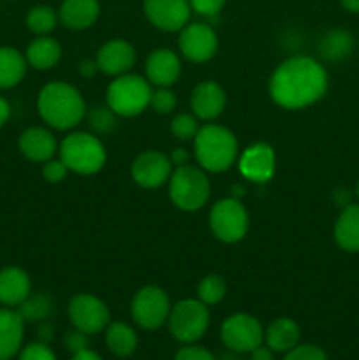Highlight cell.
<instances>
[{
  "label": "cell",
  "mask_w": 359,
  "mask_h": 360,
  "mask_svg": "<svg viewBox=\"0 0 359 360\" xmlns=\"http://www.w3.org/2000/svg\"><path fill=\"white\" fill-rule=\"evenodd\" d=\"M327 72L312 56H292L275 69L270 95L280 108L303 109L327 91Z\"/></svg>",
  "instance_id": "6da1fadb"
},
{
  "label": "cell",
  "mask_w": 359,
  "mask_h": 360,
  "mask_svg": "<svg viewBox=\"0 0 359 360\" xmlns=\"http://www.w3.org/2000/svg\"><path fill=\"white\" fill-rule=\"evenodd\" d=\"M37 111L49 127L56 130H69L84 118L87 104L83 95L73 84L53 81L39 91Z\"/></svg>",
  "instance_id": "7a4b0ae2"
},
{
  "label": "cell",
  "mask_w": 359,
  "mask_h": 360,
  "mask_svg": "<svg viewBox=\"0 0 359 360\" xmlns=\"http://www.w3.org/2000/svg\"><path fill=\"white\" fill-rule=\"evenodd\" d=\"M194 153L204 171L224 172L231 169L238 158V141L225 127L208 123L201 127L194 137Z\"/></svg>",
  "instance_id": "3957f363"
},
{
  "label": "cell",
  "mask_w": 359,
  "mask_h": 360,
  "mask_svg": "<svg viewBox=\"0 0 359 360\" xmlns=\"http://www.w3.org/2000/svg\"><path fill=\"white\" fill-rule=\"evenodd\" d=\"M60 160L77 174L90 176L106 164V148L95 134L74 132L60 143Z\"/></svg>",
  "instance_id": "277c9868"
},
{
  "label": "cell",
  "mask_w": 359,
  "mask_h": 360,
  "mask_svg": "<svg viewBox=\"0 0 359 360\" xmlns=\"http://www.w3.org/2000/svg\"><path fill=\"white\" fill-rule=\"evenodd\" d=\"M211 185L203 169L194 165H180L169 178V197L172 204L183 211H197L208 202Z\"/></svg>",
  "instance_id": "5b68a950"
},
{
  "label": "cell",
  "mask_w": 359,
  "mask_h": 360,
  "mask_svg": "<svg viewBox=\"0 0 359 360\" xmlns=\"http://www.w3.org/2000/svg\"><path fill=\"white\" fill-rule=\"evenodd\" d=\"M151 84L136 74H122L116 77L106 91L108 105L123 118L141 115L150 105Z\"/></svg>",
  "instance_id": "8992f818"
},
{
  "label": "cell",
  "mask_w": 359,
  "mask_h": 360,
  "mask_svg": "<svg viewBox=\"0 0 359 360\" xmlns=\"http://www.w3.org/2000/svg\"><path fill=\"white\" fill-rule=\"evenodd\" d=\"M168 323L176 341L183 345L196 343L208 330L210 311H208V306L199 299H185L172 306Z\"/></svg>",
  "instance_id": "52a82bcc"
},
{
  "label": "cell",
  "mask_w": 359,
  "mask_h": 360,
  "mask_svg": "<svg viewBox=\"0 0 359 360\" xmlns=\"http://www.w3.org/2000/svg\"><path fill=\"white\" fill-rule=\"evenodd\" d=\"M248 213L236 197L222 199L211 207L210 227L217 239L224 243H238L248 232Z\"/></svg>",
  "instance_id": "ba28073f"
},
{
  "label": "cell",
  "mask_w": 359,
  "mask_h": 360,
  "mask_svg": "<svg viewBox=\"0 0 359 360\" xmlns=\"http://www.w3.org/2000/svg\"><path fill=\"white\" fill-rule=\"evenodd\" d=\"M134 322L146 330H155L164 326L171 313V302L160 287L148 285L143 287L130 304Z\"/></svg>",
  "instance_id": "9c48e42d"
},
{
  "label": "cell",
  "mask_w": 359,
  "mask_h": 360,
  "mask_svg": "<svg viewBox=\"0 0 359 360\" xmlns=\"http://www.w3.org/2000/svg\"><path fill=\"white\" fill-rule=\"evenodd\" d=\"M220 338L229 350L236 354H250L264 341V329L256 316L236 313L225 319L220 327Z\"/></svg>",
  "instance_id": "30bf717a"
},
{
  "label": "cell",
  "mask_w": 359,
  "mask_h": 360,
  "mask_svg": "<svg viewBox=\"0 0 359 360\" xmlns=\"http://www.w3.org/2000/svg\"><path fill=\"white\" fill-rule=\"evenodd\" d=\"M69 319L76 329L95 334L109 326V309L92 294H77L69 302Z\"/></svg>",
  "instance_id": "8fae6325"
},
{
  "label": "cell",
  "mask_w": 359,
  "mask_h": 360,
  "mask_svg": "<svg viewBox=\"0 0 359 360\" xmlns=\"http://www.w3.org/2000/svg\"><path fill=\"white\" fill-rule=\"evenodd\" d=\"M180 51L187 60L196 63L208 62L218 49V37L213 27L208 23H190L180 34Z\"/></svg>",
  "instance_id": "7c38bea8"
},
{
  "label": "cell",
  "mask_w": 359,
  "mask_h": 360,
  "mask_svg": "<svg viewBox=\"0 0 359 360\" xmlns=\"http://www.w3.org/2000/svg\"><path fill=\"white\" fill-rule=\"evenodd\" d=\"M130 172L134 181L143 188H158L171 178L172 164L160 151L148 150L134 158Z\"/></svg>",
  "instance_id": "4fadbf2b"
},
{
  "label": "cell",
  "mask_w": 359,
  "mask_h": 360,
  "mask_svg": "<svg viewBox=\"0 0 359 360\" xmlns=\"http://www.w3.org/2000/svg\"><path fill=\"white\" fill-rule=\"evenodd\" d=\"M189 0H144V14L151 25L164 32H178L189 23Z\"/></svg>",
  "instance_id": "5bb4252c"
},
{
  "label": "cell",
  "mask_w": 359,
  "mask_h": 360,
  "mask_svg": "<svg viewBox=\"0 0 359 360\" xmlns=\"http://www.w3.org/2000/svg\"><path fill=\"white\" fill-rule=\"evenodd\" d=\"M238 165L239 172L246 179L256 183H266L273 178L277 158H275V151L270 144L256 143L239 155Z\"/></svg>",
  "instance_id": "9a60e30c"
},
{
  "label": "cell",
  "mask_w": 359,
  "mask_h": 360,
  "mask_svg": "<svg viewBox=\"0 0 359 360\" xmlns=\"http://www.w3.org/2000/svg\"><path fill=\"white\" fill-rule=\"evenodd\" d=\"M225 102H227V97H225L224 88L215 81H203L194 88L190 95L192 115L197 120H206V122L218 118L224 112Z\"/></svg>",
  "instance_id": "2e32d148"
},
{
  "label": "cell",
  "mask_w": 359,
  "mask_h": 360,
  "mask_svg": "<svg viewBox=\"0 0 359 360\" xmlns=\"http://www.w3.org/2000/svg\"><path fill=\"white\" fill-rule=\"evenodd\" d=\"M95 62H97L101 72L108 74V76H122L132 69L134 62H136V51H134L132 44L123 39H113L99 49Z\"/></svg>",
  "instance_id": "e0dca14e"
},
{
  "label": "cell",
  "mask_w": 359,
  "mask_h": 360,
  "mask_svg": "<svg viewBox=\"0 0 359 360\" xmlns=\"http://www.w3.org/2000/svg\"><path fill=\"white\" fill-rule=\"evenodd\" d=\"M144 69H146V79L150 81V84L169 88L178 81L182 74V63L175 51L158 48L148 55Z\"/></svg>",
  "instance_id": "ac0fdd59"
},
{
  "label": "cell",
  "mask_w": 359,
  "mask_h": 360,
  "mask_svg": "<svg viewBox=\"0 0 359 360\" xmlns=\"http://www.w3.org/2000/svg\"><path fill=\"white\" fill-rule=\"evenodd\" d=\"M25 320L13 308H0V360H11L21 350Z\"/></svg>",
  "instance_id": "d6986e66"
},
{
  "label": "cell",
  "mask_w": 359,
  "mask_h": 360,
  "mask_svg": "<svg viewBox=\"0 0 359 360\" xmlns=\"http://www.w3.org/2000/svg\"><path fill=\"white\" fill-rule=\"evenodd\" d=\"M21 155L32 162H48L56 153V139L42 127H30L18 139Z\"/></svg>",
  "instance_id": "ffe728a7"
},
{
  "label": "cell",
  "mask_w": 359,
  "mask_h": 360,
  "mask_svg": "<svg viewBox=\"0 0 359 360\" xmlns=\"http://www.w3.org/2000/svg\"><path fill=\"white\" fill-rule=\"evenodd\" d=\"M30 292V276L23 269L14 266L0 269V304L6 308H18Z\"/></svg>",
  "instance_id": "44dd1931"
},
{
  "label": "cell",
  "mask_w": 359,
  "mask_h": 360,
  "mask_svg": "<svg viewBox=\"0 0 359 360\" xmlns=\"http://www.w3.org/2000/svg\"><path fill=\"white\" fill-rule=\"evenodd\" d=\"M101 14L99 0H63L58 18L67 28L84 30L97 21Z\"/></svg>",
  "instance_id": "7402d4cb"
},
{
  "label": "cell",
  "mask_w": 359,
  "mask_h": 360,
  "mask_svg": "<svg viewBox=\"0 0 359 360\" xmlns=\"http://www.w3.org/2000/svg\"><path fill=\"white\" fill-rule=\"evenodd\" d=\"M334 239L345 252H359V204H348L344 207L334 225Z\"/></svg>",
  "instance_id": "603a6c76"
},
{
  "label": "cell",
  "mask_w": 359,
  "mask_h": 360,
  "mask_svg": "<svg viewBox=\"0 0 359 360\" xmlns=\"http://www.w3.org/2000/svg\"><path fill=\"white\" fill-rule=\"evenodd\" d=\"M60 56H62V48L58 41L49 35H37V39H34L25 51L27 63L37 70H48L55 67Z\"/></svg>",
  "instance_id": "cb8c5ba5"
},
{
  "label": "cell",
  "mask_w": 359,
  "mask_h": 360,
  "mask_svg": "<svg viewBox=\"0 0 359 360\" xmlns=\"http://www.w3.org/2000/svg\"><path fill=\"white\" fill-rule=\"evenodd\" d=\"M27 58L11 46H0V90H9L20 84L27 74Z\"/></svg>",
  "instance_id": "d4e9b609"
},
{
  "label": "cell",
  "mask_w": 359,
  "mask_h": 360,
  "mask_svg": "<svg viewBox=\"0 0 359 360\" xmlns=\"http://www.w3.org/2000/svg\"><path fill=\"white\" fill-rule=\"evenodd\" d=\"M299 338H301L299 326L291 319L273 320L264 333L267 347L273 352H285V354L298 347Z\"/></svg>",
  "instance_id": "484cf974"
},
{
  "label": "cell",
  "mask_w": 359,
  "mask_h": 360,
  "mask_svg": "<svg viewBox=\"0 0 359 360\" xmlns=\"http://www.w3.org/2000/svg\"><path fill=\"white\" fill-rule=\"evenodd\" d=\"M355 41L352 37L351 32L341 30V28H334L329 30L322 39L319 41V53L322 58L329 60V62H340L351 56L354 51Z\"/></svg>",
  "instance_id": "4316f807"
},
{
  "label": "cell",
  "mask_w": 359,
  "mask_h": 360,
  "mask_svg": "<svg viewBox=\"0 0 359 360\" xmlns=\"http://www.w3.org/2000/svg\"><path fill=\"white\" fill-rule=\"evenodd\" d=\"M106 347L116 357H130L137 348V334L123 322H109L106 327Z\"/></svg>",
  "instance_id": "83f0119b"
},
{
  "label": "cell",
  "mask_w": 359,
  "mask_h": 360,
  "mask_svg": "<svg viewBox=\"0 0 359 360\" xmlns=\"http://www.w3.org/2000/svg\"><path fill=\"white\" fill-rule=\"evenodd\" d=\"M18 313L25 322H44L53 313V301L48 294H30L18 306Z\"/></svg>",
  "instance_id": "f1b7e54d"
},
{
  "label": "cell",
  "mask_w": 359,
  "mask_h": 360,
  "mask_svg": "<svg viewBox=\"0 0 359 360\" xmlns=\"http://www.w3.org/2000/svg\"><path fill=\"white\" fill-rule=\"evenodd\" d=\"M58 14L49 6H35L27 14V27L35 35H48L58 23Z\"/></svg>",
  "instance_id": "f546056e"
},
{
  "label": "cell",
  "mask_w": 359,
  "mask_h": 360,
  "mask_svg": "<svg viewBox=\"0 0 359 360\" xmlns=\"http://www.w3.org/2000/svg\"><path fill=\"white\" fill-rule=\"evenodd\" d=\"M197 295H199V301L204 302L206 306L218 304L225 297L224 278L218 276V274H208V276H204L201 280L199 287H197Z\"/></svg>",
  "instance_id": "4dcf8cb0"
},
{
  "label": "cell",
  "mask_w": 359,
  "mask_h": 360,
  "mask_svg": "<svg viewBox=\"0 0 359 360\" xmlns=\"http://www.w3.org/2000/svg\"><path fill=\"white\" fill-rule=\"evenodd\" d=\"M116 116L118 115L109 105H97V108L90 109V112H88V127H90L95 136L97 134H109L115 130Z\"/></svg>",
  "instance_id": "1f68e13d"
},
{
  "label": "cell",
  "mask_w": 359,
  "mask_h": 360,
  "mask_svg": "<svg viewBox=\"0 0 359 360\" xmlns=\"http://www.w3.org/2000/svg\"><path fill=\"white\" fill-rule=\"evenodd\" d=\"M171 132L176 139L187 141L192 139V137L197 136L199 132V123H197V118L194 115H178L172 118L171 122Z\"/></svg>",
  "instance_id": "d6a6232c"
},
{
  "label": "cell",
  "mask_w": 359,
  "mask_h": 360,
  "mask_svg": "<svg viewBox=\"0 0 359 360\" xmlns=\"http://www.w3.org/2000/svg\"><path fill=\"white\" fill-rule=\"evenodd\" d=\"M150 105L158 115H169L176 108V95L169 88L157 86V90L151 91Z\"/></svg>",
  "instance_id": "836d02e7"
},
{
  "label": "cell",
  "mask_w": 359,
  "mask_h": 360,
  "mask_svg": "<svg viewBox=\"0 0 359 360\" xmlns=\"http://www.w3.org/2000/svg\"><path fill=\"white\" fill-rule=\"evenodd\" d=\"M284 360H327L322 348L315 345H298L287 352Z\"/></svg>",
  "instance_id": "e575fe53"
},
{
  "label": "cell",
  "mask_w": 359,
  "mask_h": 360,
  "mask_svg": "<svg viewBox=\"0 0 359 360\" xmlns=\"http://www.w3.org/2000/svg\"><path fill=\"white\" fill-rule=\"evenodd\" d=\"M20 360H56V355L53 354L51 348L46 343H30L20 350Z\"/></svg>",
  "instance_id": "d590c367"
},
{
  "label": "cell",
  "mask_w": 359,
  "mask_h": 360,
  "mask_svg": "<svg viewBox=\"0 0 359 360\" xmlns=\"http://www.w3.org/2000/svg\"><path fill=\"white\" fill-rule=\"evenodd\" d=\"M175 360H217V359H215V355L211 354L210 350H206V348L190 343V345H185V347L180 348V350L176 352Z\"/></svg>",
  "instance_id": "8d00e7d4"
},
{
  "label": "cell",
  "mask_w": 359,
  "mask_h": 360,
  "mask_svg": "<svg viewBox=\"0 0 359 360\" xmlns=\"http://www.w3.org/2000/svg\"><path fill=\"white\" fill-rule=\"evenodd\" d=\"M67 165L63 164L62 160H55V158H51V160L44 162V167H42V176H44L46 181L49 183H60L63 178L67 176Z\"/></svg>",
  "instance_id": "74e56055"
},
{
  "label": "cell",
  "mask_w": 359,
  "mask_h": 360,
  "mask_svg": "<svg viewBox=\"0 0 359 360\" xmlns=\"http://www.w3.org/2000/svg\"><path fill=\"white\" fill-rule=\"evenodd\" d=\"M189 2L190 7H192L196 13L208 18H217V14L220 13L222 7L225 6V0H189Z\"/></svg>",
  "instance_id": "f35d334b"
},
{
  "label": "cell",
  "mask_w": 359,
  "mask_h": 360,
  "mask_svg": "<svg viewBox=\"0 0 359 360\" xmlns=\"http://www.w3.org/2000/svg\"><path fill=\"white\" fill-rule=\"evenodd\" d=\"M63 345H65V348H69L73 354H77V352L81 350H87L88 334L74 327V330H69V333L65 334V338H63Z\"/></svg>",
  "instance_id": "ab89813d"
},
{
  "label": "cell",
  "mask_w": 359,
  "mask_h": 360,
  "mask_svg": "<svg viewBox=\"0 0 359 360\" xmlns=\"http://www.w3.org/2000/svg\"><path fill=\"white\" fill-rule=\"evenodd\" d=\"M77 70H80V74L83 77H87V79H92V77L97 74L99 70V65L95 60H83V62L77 65Z\"/></svg>",
  "instance_id": "60d3db41"
},
{
  "label": "cell",
  "mask_w": 359,
  "mask_h": 360,
  "mask_svg": "<svg viewBox=\"0 0 359 360\" xmlns=\"http://www.w3.org/2000/svg\"><path fill=\"white\" fill-rule=\"evenodd\" d=\"M189 158H190V155L185 148H175L171 153V157H169V160H171L172 165L180 167V165L189 164Z\"/></svg>",
  "instance_id": "b9f144b4"
},
{
  "label": "cell",
  "mask_w": 359,
  "mask_h": 360,
  "mask_svg": "<svg viewBox=\"0 0 359 360\" xmlns=\"http://www.w3.org/2000/svg\"><path fill=\"white\" fill-rule=\"evenodd\" d=\"M53 336H55V329H53L51 323L42 322L41 326H39V329H37V338H39V341H41V343L48 345L49 341L53 340Z\"/></svg>",
  "instance_id": "7bdbcfd3"
},
{
  "label": "cell",
  "mask_w": 359,
  "mask_h": 360,
  "mask_svg": "<svg viewBox=\"0 0 359 360\" xmlns=\"http://www.w3.org/2000/svg\"><path fill=\"white\" fill-rule=\"evenodd\" d=\"M250 360H275L273 350L270 347H257L250 352Z\"/></svg>",
  "instance_id": "ee69618b"
},
{
  "label": "cell",
  "mask_w": 359,
  "mask_h": 360,
  "mask_svg": "<svg viewBox=\"0 0 359 360\" xmlns=\"http://www.w3.org/2000/svg\"><path fill=\"white\" fill-rule=\"evenodd\" d=\"M9 116H11L9 102H7V98H4L2 95H0V129L6 125L7 120H9Z\"/></svg>",
  "instance_id": "f6af8a7d"
},
{
  "label": "cell",
  "mask_w": 359,
  "mask_h": 360,
  "mask_svg": "<svg viewBox=\"0 0 359 360\" xmlns=\"http://www.w3.org/2000/svg\"><path fill=\"white\" fill-rule=\"evenodd\" d=\"M73 360H102V357L99 354H95V352L92 350H81L77 352V354L73 355Z\"/></svg>",
  "instance_id": "bcb514c9"
},
{
  "label": "cell",
  "mask_w": 359,
  "mask_h": 360,
  "mask_svg": "<svg viewBox=\"0 0 359 360\" xmlns=\"http://www.w3.org/2000/svg\"><path fill=\"white\" fill-rule=\"evenodd\" d=\"M340 2L348 13H359V0H340Z\"/></svg>",
  "instance_id": "7dc6e473"
},
{
  "label": "cell",
  "mask_w": 359,
  "mask_h": 360,
  "mask_svg": "<svg viewBox=\"0 0 359 360\" xmlns=\"http://www.w3.org/2000/svg\"><path fill=\"white\" fill-rule=\"evenodd\" d=\"M218 360H241V359H239V355L236 354V352L229 350L227 354H224V355H222V357L218 359Z\"/></svg>",
  "instance_id": "c3c4849f"
},
{
  "label": "cell",
  "mask_w": 359,
  "mask_h": 360,
  "mask_svg": "<svg viewBox=\"0 0 359 360\" xmlns=\"http://www.w3.org/2000/svg\"><path fill=\"white\" fill-rule=\"evenodd\" d=\"M355 193H358V197H359V181H358V186H355Z\"/></svg>",
  "instance_id": "681fc988"
}]
</instances>
